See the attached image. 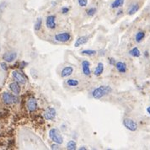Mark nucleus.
I'll list each match as a JSON object with an SVG mask.
<instances>
[{
	"mask_svg": "<svg viewBox=\"0 0 150 150\" xmlns=\"http://www.w3.org/2000/svg\"><path fill=\"white\" fill-rule=\"evenodd\" d=\"M0 66H1V68H2L3 70H4V71H7L8 70V65L7 63H6V62H1V63H0Z\"/></svg>",
	"mask_w": 150,
	"mask_h": 150,
	"instance_id": "27",
	"label": "nucleus"
},
{
	"mask_svg": "<svg viewBox=\"0 0 150 150\" xmlns=\"http://www.w3.org/2000/svg\"><path fill=\"white\" fill-rule=\"evenodd\" d=\"M46 25H47V27L51 30H53L56 28V17L54 15H49L47 17Z\"/></svg>",
	"mask_w": 150,
	"mask_h": 150,
	"instance_id": "11",
	"label": "nucleus"
},
{
	"mask_svg": "<svg viewBox=\"0 0 150 150\" xmlns=\"http://www.w3.org/2000/svg\"><path fill=\"white\" fill-rule=\"evenodd\" d=\"M73 72H74V68H73V67H71V66H67V67H65V68L62 70L61 77L62 78H67V77H68V76H70V75L72 74Z\"/></svg>",
	"mask_w": 150,
	"mask_h": 150,
	"instance_id": "14",
	"label": "nucleus"
},
{
	"mask_svg": "<svg viewBox=\"0 0 150 150\" xmlns=\"http://www.w3.org/2000/svg\"><path fill=\"white\" fill-rule=\"evenodd\" d=\"M123 125L127 129L132 132H135L137 130V124L131 118H125L123 120Z\"/></svg>",
	"mask_w": 150,
	"mask_h": 150,
	"instance_id": "5",
	"label": "nucleus"
},
{
	"mask_svg": "<svg viewBox=\"0 0 150 150\" xmlns=\"http://www.w3.org/2000/svg\"><path fill=\"white\" fill-rule=\"evenodd\" d=\"M104 72V64L102 62H99L95 69V75L96 76H100Z\"/></svg>",
	"mask_w": 150,
	"mask_h": 150,
	"instance_id": "16",
	"label": "nucleus"
},
{
	"mask_svg": "<svg viewBox=\"0 0 150 150\" xmlns=\"http://www.w3.org/2000/svg\"><path fill=\"white\" fill-rule=\"evenodd\" d=\"M112 92V89L110 86L108 85H101V86H99L98 88H96L93 90L92 92V96L94 99L96 100H100L103 98L104 96H107Z\"/></svg>",
	"mask_w": 150,
	"mask_h": 150,
	"instance_id": "1",
	"label": "nucleus"
},
{
	"mask_svg": "<svg viewBox=\"0 0 150 150\" xmlns=\"http://www.w3.org/2000/svg\"><path fill=\"white\" fill-rule=\"evenodd\" d=\"M8 87H9V89L14 93V95H16V96H19L20 94H21V85H20V83L18 82H13L11 83H9V85H8Z\"/></svg>",
	"mask_w": 150,
	"mask_h": 150,
	"instance_id": "10",
	"label": "nucleus"
},
{
	"mask_svg": "<svg viewBox=\"0 0 150 150\" xmlns=\"http://www.w3.org/2000/svg\"><path fill=\"white\" fill-rule=\"evenodd\" d=\"M81 53L84 56H94L96 54V51L95 50H83L81 52Z\"/></svg>",
	"mask_w": 150,
	"mask_h": 150,
	"instance_id": "23",
	"label": "nucleus"
},
{
	"mask_svg": "<svg viewBox=\"0 0 150 150\" xmlns=\"http://www.w3.org/2000/svg\"><path fill=\"white\" fill-rule=\"evenodd\" d=\"M86 150L87 149H86V148H85V147H80V148H79V150Z\"/></svg>",
	"mask_w": 150,
	"mask_h": 150,
	"instance_id": "31",
	"label": "nucleus"
},
{
	"mask_svg": "<svg viewBox=\"0 0 150 150\" xmlns=\"http://www.w3.org/2000/svg\"><path fill=\"white\" fill-rule=\"evenodd\" d=\"M124 1L125 0H115L111 4V8H116L122 7V6H123V4H124Z\"/></svg>",
	"mask_w": 150,
	"mask_h": 150,
	"instance_id": "18",
	"label": "nucleus"
},
{
	"mask_svg": "<svg viewBox=\"0 0 150 150\" xmlns=\"http://www.w3.org/2000/svg\"><path fill=\"white\" fill-rule=\"evenodd\" d=\"M96 13V8H89L88 10H87V14L89 15V16H93V15H95Z\"/></svg>",
	"mask_w": 150,
	"mask_h": 150,
	"instance_id": "25",
	"label": "nucleus"
},
{
	"mask_svg": "<svg viewBox=\"0 0 150 150\" xmlns=\"http://www.w3.org/2000/svg\"><path fill=\"white\" fill-rule=\"evenodd\" d=\"M12 76L14 78V79L18 82L20 84H25L27 83V78L25 76V74L19 71V70H14L12 72Z\"/></svg>",
	"mask_w": 150,
	"mask_h": 150,
	"instance_id": "4",
	"label": "nucleus"
},
{
	"mask_svg": "<svg viewBox=\"0 0 150 150\" xmlns=\"http://www.w3.org/2000/svg\"><path fill=\"white\" fill-rule=\"evenodd\" d=\"M49 137L52 141H53L54 143H57V144H62L63 143V137L60 133L59 130L57 128H52L49 131Z\"/></svg>",
	"mask_w": 150,
	"mask_h": 150,
	"instance_id": "2",
	"label": "nucleus"
},
{
	"mask_svg": "<svg viewBox=\"0 0 150 150\" xmlns=\"http://www.w3.org/2000/svg\"><path fill=\"white\" fill-rule=\"evenodd\" d=\"M68 11H69V8L67 7H63L62 8V13L63 14H66L67 13H68Z\"/></svg>",
	"mask_w": 150,
	"mask_h": 150,
	"instance_id": "29",
	"label": "nucleus"
},
{
	"mask_svg": "<svg viewBox=\"0 0 150 150\" xmlns=\"http://www.w3.org/2000/svg\"><path fill=\"white\" fill-rule=\"evenodd\" d=\"M122 13V10H120V11L118 12V15H119V14H121Z\"/></svg>",
	"mask_w": 150,
	"mask_h": 150,
	"instance_id": "33",
	"label": "nucleus"
},
{
	"mask_svg": "<svg viewBox=\"0 0 150 150\" xmlns=\"http://www.w3.org/2000/svg\"><path fill=\"white\" fill-rule=\"evenodd\" d=\"M26 107H27V110L30 112H35L37 110V107H38L37 100L35 99L34 97H31L28 100L27 103H26Z\"/></svg>",
	"mask_w": 150,
	"mask_h": 150,
	"instance_id": "8",
	"label": "nucleus"
},
{
	"mask_svg": "<svg viewBox=\"0 0 150 150\" xmlns=\"http://www.w3.org/2000/svg\"><path fill=\"white\" fill-rule=\"evenodd\" d=\"M71 39V35L68 32H62V33H57L55 35V41L62 42V43H65L68 42Z\"/></svg>",
	"mask_w": 150,
	"mask_h": 150,
	"instance_id": "7",
	"label": "nucleus"
},
{
	"mask_svg": "<svg viewBox=\"0 0 150 150\" xmlns=\"http://www.w3.org/2000/svg\"><path fill=\"white\" fill-rule=\"evenodd\" d=\"M89 41V37L88 36H84V35H83V36H80V37H79L74 42V47H79L80 46H82V45H84L85 43H87Z\"/></svg>",
	"mask_w": 150,
	"mask_h": 150,
	"instance_id": "12",
	"label": "nucleus"
},
{
	"mask_svg": "<svg viewBox=\"0 0 150 150\" xmlns=\"http://www.w3.org/2000/svg\"><path fill=\"white\" fill-rule=\"evenodd\" d=\"M116 68L117 71L121 74H124L127 72V64L123 62H117L116 63Z\"/></svg>",
	"mask_w": 150,
	"mask_h": 150,
	"instance_id": "15",
	"label": "nucleus"
},
{
	"mask_svg": "<svg viewBox=\"0 0 150 150\" xmlns=\"http://www.w3.org/2000/svg\"><path fill=\"white\" fill-rule=\"evenodd\" d=\"M79 81L77 79H69L67 81V84L70 87H76L79 85Z\"/></svg>",
	"mask_w": 150,
	"mask_h": 150,
	"instance_id": "22",
	"label": "nucleus"
},
{
	"mask_svg": "<svg viewBox=\"0 0 150 150\" xmlns=\"http://www.w3.org/2000/svg\"><path fill=\"white\" fill-rule=\"evenodd\" d=\"M51 149H59V144H57V143H55L54 144H52V145H51Z\"/></svg>",
	"mask_w": 150,
	"mask_h": 150,
	"instance_id": "28",
	"label": "nucleus"
},
{
	"mask_svg": "<svg viewBox=\"0 0 150 150\" xmlns=\"http://www.w3.org/2000/svg\"><path fill=\"white\" fill-rule=\"evenodd\" d=\"M41 25H42V19L41 18H38L34 25L35 30V31H39L41 29Z\"/></svg>",
	"mask_w": 150,
	"mask_h": 150,
	"instance_id": "19",
	"label": "nucleus"
},
{
	"mask_svg": "<svg viewBox=\"0 0 150 150\" xmlns=\"http://www.w3.org/2000/svg\"><path fill=\"white\" fill-rule=\"evenodd\" d=\"M138 9H139V5H138L137 4H135L132 5V7L130 8V9L128 10V14H129L130 15H132V14H134L135 13H137V12L138 11Z\"/></svg>",
	"mask_w": 150,
	"mask_h": 150,
	"instance_id": "20",
	"label": "nucleus"
},
{
	"mask_svg": "<svg viewBox=\"0 0 150 150\" xmlns=\"http://www.w3.org/2000/svg\"><path fill=\"white\" fill-rule=\"evenodd\" d=\"M78 3H79V6L86 7L87 4H88V0H78Z\"/></svg>",
	"mask_w": 150,
	"mask_h": 150,
	"instance_id": "26",
	"label": "nucleus"
},
{
	"mask_svg": "<svg viewBox=\"0 0 150 150\" xmlns=\"http://www.w3.org/2000/svg\"><path fill=\"white\" fill-rule=\"evenodd\" d=\"M17 58V53L14 52H8L4 53L3 56V59L6 62H12Z\"/></svg>",
	"mask_w": 150,
	"mask_h": 150,
	"instance_id": "9",
	"label": "nucleus"
},
{
	"mask_svg": "<svg viewBox=\"0 0 150 150\" xmlns=\"http://www.w3.org/2000/svg\"><path fill=\"white\" fill-rule=\"evenodd\" d=\"M147 111H148V113L150 115V106H149V107L147 108Z\"/></svg>",
	"mask_w": 150,
	"mask_h": 150,
	"instance_id": "32",
	"label": "nucleus"
},
{
	"mask_svg": "<svg viewBox=\"0 0 150 150\" xmlns=\"http://www.w3.org/2000/svg\"><path fill=\"white\" fill-rule=\"evenodd\" d=\"M57 115V111L53 107H48L47 110H45L43 116L47 121H53Z\"/></svg>",
	"mask_w": 150,
	"mask_h": 150,
	"instance_id": "6",
	"label": "nucleus"
},
{
	"mask_svg": "<svg viewBox=\"0 0 150 150\" xmlns=\"http://www.w3.org/2000/svg\"><path fill=\"white\" fill-rule=\"evenodd\" d=\"M129 54L131 56H132V57H139L141 56V52H140V51H139L138 48L134 47L130 51Z\"/></svg>",
	"mask_w": 150,
	"mask_h": 150,
	"instance_id": "17",
	"label": "nucleus"
},
{
	"mask_svg": "<svg viewBox=\"0 0 150 150\" xmlns=\"http://www.w3.org/2000/svg\"><path fill=\"white\" fill-rule=\"evenodd\" d=\"M82 70L84 75L86 76L90 75V63L89 61L84 60L82 62Z\"/></svg>",
	"mask_w": 150,
	"mask_h": 150,
	"instance_id": "13",
	"label": "nucleus"
},
{
	"mask_svg": "<svg viewBox=\"0 0 150 150\" xmlns=\"http://www.w3.org/2000/svg\"><path fill=\"white\" fill-rule=\"evenodd\" d=\"M145 36V33L143 31H139L137 32L136 35V41L137 42H140V41L143 40Z\"/></svg>",
	"mask_w": 150,
	"mask_h": 150,
	"instance_id": "24",
	"label": "nucleus"
},
{
	"mask_svg": "<svg viewBox=\"0 0 150 150\" xmlns=\"http://www.w3.org/2000/svg\"><path fill=\"white\" fill-rule=\"evenodd\" d=\"M110 61V63L111 64V65H116V60L114 59V58H110L109 59Z\"/></svg>",
	"mask_w": 150,
	"mask_h": 150,
	"instance_id": "30",
	"label": "nucleus"
},
{
	"mask_svg": "<svg viewBox=\"0 0 150 150\" xmlns=\"http://www.w3.org/2000/svg\"><path fill=\"white\" fill-rule=\"evenodd\" d=\"M67 149L69 150H75L77 149V144L76 142L74 140H70L68 143H67Z\"/></svg>",
	"mask_w": 150,
	"mask_h": 150,
	"instance_id": "21",
	"label": "nucleus"
},
{
	"mask_svg": "<svg viewBox=\"0 0 150 150\" xmlns=\"http://www.w3.org/2000/svg\"><path fill=\"white\" fill-rule=\"evenodd\" d=\"M2 99L4 100V104L6 105H13L19 102V98L16 95H12L8 92H4L2 96Z\"/></svg>",
	"mask_w": 150,
	"mask_h": 150,
	"instance_id": "3",
	"label": "nucleus"
}]
</instances>
